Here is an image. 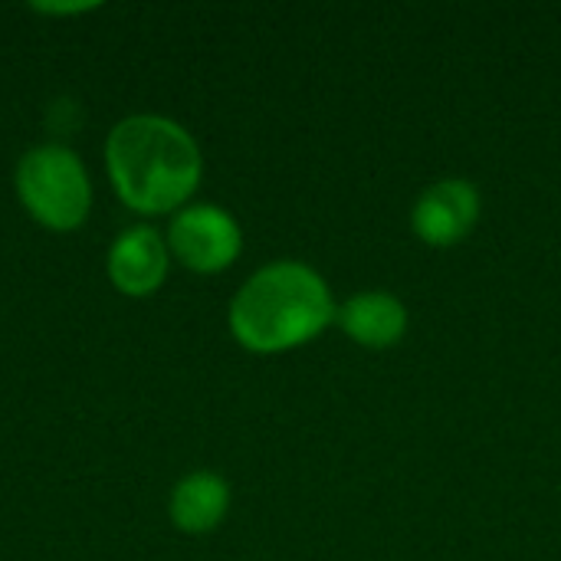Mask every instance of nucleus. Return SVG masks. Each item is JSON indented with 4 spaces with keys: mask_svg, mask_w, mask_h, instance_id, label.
<instances>
[{
    "mask_svg": "<svg viewBox=\"0 0 561 561\" xmlns=\"http://www.w3.org/2000/svg\"><path fill=\"white\" fill-rule=\"evenodd\" d=\"M168 276V247L154 227H128L108 250V279L122 296L141 299L161 289Z\"/></svg>",
    "mask_w": 561,
    "mask_h": 561,
    "instance_id": "423d86ee",
    "label": "nucleus"
},
{
    "mask_svg": "<svg viewBox=\"0 0 561 561\" xmlns=\"http://www.w3.org/2000/svg\"><path fill=\"white\" fill-rule=\"evenodd\" d=\"M16 194L26 214L49 230H76L92 207V187L76 151L39 145L16 164Z\"/></svg>",
    "mask_w": 561,
    "mask_h": 561,
    "instance_id": "7ed1b4c3",
    "label": "nucleus"
},
{
    "mask_svg": "<svg viewBox=\"0 0 561 561\" xmlns=\"http://www.w3.org/2000/svg\"><path fill=\"white\" fill-rule=\"evenodd\" d=\"M480 217V194L470 181L460 178H447L431 184L421 201L414 204L411 224L414 233L431 243V247H454L460 243L470 227Z\"/></svg>",
    "mask_w": 561,
    "mask_h": 561,
    "instance_id": "39448f33",
    "label": "nucleus"
},
{
    "mask_svg": "<svg viewBox=\"0 0 561 561\" xmlns=\"http://www.w3.org/2000/svg\"><path fill=\"white\" fill-rule=\"evenodd\" d=\"M342 329L365 348H388L408 329V309L391 293H358L339 312Z\"/></svg>",
    "mask_w": 561,
    "mask_h": 561,
    "instance_id": "0eeeda50",
    "label": "nucleus"
},
{
    "mask_svg": "<svg viewBox=\"0 0 561 561\" xmlns=\"http://www.w3.org/2000/svg\"><path fill=\"white\" fill-rule=\"evenodd\" d=\"M335 319L325 279L306 263H270L256 270L230 302L233 339L260 355H276L316 339Z\"/></svg>",
    "mask_w": 561,
    "mask_h": 561,
    "instance_id": "f03ea898",
    "label": "nucleus"
},
{
    "mask_svg": "<svg viewBox=\"0 0 561 561\" xmlns=\"http://www.w3.org/2000/svg\"><path fill=\"white\" fill-rule=\"evenodd\" d=\"M105 168L118 201L135 214L178 210L201 184L197 141L164 115H128L105 141Z\"/></svg>",
    "mask_w": 561,
    "mask_h": 561,
    "instance_id": "f257e3e1",
    "label": "nucleus"
},
{
    "mask_svg": "<svg viewBox=\"0 0 561 561\" xmlns=\"http://www.w3.org/2000/svg\"><path fill=\"white\" fill-rule=\"evenodd\" d=\"M171 253L194 273H220L240 256L237 220L214 204L184 207L168 230Z\"/></svg>",
    "mask_w": 561,
    "mask_h": 561,
    "instance_id": "20e7f679",
    "label": "nucleus"
},
{
    "mask_svg": "<svg viewBox=\"0 0 561 561\" xmlns=\"http://www.w3.org/2000/svg\"><path fill=\"white\" fill-rule=\"evenodd\" d=\"M168 510H171V523L181 533L204 536L224 523L230 510V486L217 473H207V470L191 473L174 486Z\"/></svg>",
    "mask_w": 561,
    "mask_h": 561,
    "instance_id": "6e6552de",
    "label": "nucleus"
}]
</instances>
